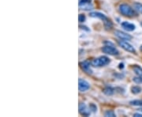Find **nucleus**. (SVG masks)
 Returning a JSON list of instances; mask_svg holds the SVG:
<instances>
[{
	"label": "nucleus",
	"mask_w": 142,
	"mask_h": 117,
	"mask_svg": "<svg viewBox=\"0 0 142 117\" xmlns=\"http://www.w3.org/2000/svg\"><path fill=\"white\" fill-rule=\"evenodd\" d=\"M131 92L133 94H138L141 92V88L139 86H132L131 87Z\"/></svg>",
	"instance_id": "nucleus-14"
},
{
	"label": "nucleus",
	"mask_w": 142,
	"mask_h": 117,
	"mask_svg": "<svg viewBox=\"0 0 142 117\" xmlns=\"http://www.w3.org/2000/svg\"><path fill=\"white\" fill-rule=\"evenodd\" d=\"M115 89L111 88V87H106L104 90H103V93L106 96H111L115 93Z\"/></svg>",
	"instance_id": "nucleus-11"
},
{
	"label": "nucleus",
	"mask_w": 142,
	"mask_h": 117,
	"mask_svg": "<svg viewBox=\"0 0 142 117\" xmlns=\"http://www.w3.org/2000/svg\"><path fill=\"white\" fill-rule=\"evenodd\" d=\"M115 35L119 37V39H121V40L122 41H129L132 39V36L129 35V34H127L126 32H123L120 30H116L115 31Z\"/></svg>",
	"instance_id": "nucleus-7"
},
{
	"label": "nucleus",
	"mask_w": 142,
	"mask_h": 117,
	"mask_svg": "<svg viewBox=\"0 0 142 117\" xmlns=\"http://www.w3.org/2000/svg\"><path fill=\"white\" fill-rule=\"evenodd\" d=\"M104 25H105L106 29H110L112 27V23H111V21L110 20H106V21H104Z\"/></svg>",
	"instance_id": "nucleus-17"
},
{
	"label": "nucleus",
	"mask_w": 142,
	"mask_h": 117,
	"mask_svg": "<svg viewBox=\"0 0 142 117\" xmlns=\"http://www.w3.org/2000/svg\"><path fill=\"white\" fill-rule=\"evenodd\" d=\"M119 44L120 45V47H122L124 50H126V52H131V53H135L136 52V50L135 48L133 47L132 44H130L129 43H128L127 41H121L119 42Z\"/></svg>",
	"instance_id": "nucleus-4"
},
{
	"label": "nucleus",
	"mask_w": 142,
	"mask_h": 117,
	"mask_svg": "<svg viewBox=\"0 0 142 117\" xmlns=\"http://www.w3.org/2000/svg\"><path fill=\"white\" fill-rule=\"evenodd\" d=\"M133 116H136V117H142V114H140V113H135L133 115Z\"/></svg>",
	"instance_id": "nucleus-22"
},
{
	"label": "nucleus",
	"mask_w": 142,
	"mask_h": 117,
	"mask_svg": "<svg viewBox=\"0 0 142 117\" xmlns=\"http://www.w3.org/2000/svg\"><path fill=\"white\" fill-rule=\"evenodd\" d=\"M133 81L135 83H137V84H140V83H142V77H140V76L134 77H133Z\"/></svg>",
	"instance_id": "nucleus-19"
},
{
	"label": "nucleus",
	"mask_w": 142,
	"mask_h": 117,
	"mask_svg": "<svg viewBox=\"0 0 142 117\" xmlns=\"http://www.w3.org/2000/svg\"><path fill=\"white\" fill-rule=\"evenodd\" d=\"M133 70L134 73H135L137 75L142 77V68H141L140 66L136 65V66H134L133 67Z\"/></svg>",
	"instance_id": "nucleus-12"
},
{
	"label": "nucleus",
	"mask_w": 142,
	"mask_h": 117,
	"mask_svg": "<svg viewBox=\"0 0 142 117\" xmlns=\"http://www.w3.org/2000/svg\"><path fill=\"white\" fill-rule=\"evenodd\" d=\"M79 113L84 116H88L91 114V110L87 107L85 103L79 104Z\"/></svg>",
	"instance_id": "nucleus-5"
},
{
	"label": "nucleus",
	"mask_w": 142,
	"mask_h": 117,
	"mask_svg": "<svg viewBox=\"0 0 142 117\" xmlns=\"http://www.w3.org/2000/svg\"><path fill=\"white\" fill-rule=\"evenodd\" d=\"M89 88H90V85L87 81L81 79H79V80H78V89L81 92H85L88 90H89Z\"/></svg>",
	"instance_id": "nucleus-6"
},
{
	"label": "nucleus",
	"mask_w": 142,
	"mask_h": 117,
	"mask_svg": "<svg viewBox=\"0 0 142 117\" xmlns=\"http://www.w3.org/2000/svg\"><path fill=\"white\" fill-rule=\"evenodd\" d=\"M141 26H142V22H141Z\"/></svg>",
	"instance_id": "nucleus-24"
},
{
	"label": "nucleus",
	"mask_w": 142,
	"mask_h": 117,
	"mask_svg": "<svg viewBox=\"0 0 142 117\" xmlns=\"http://www.w3.org/2000/svg\"><path fill=\"white\" fill-rule=\"evenodd\" d=\"M133 8L134 10L140 13V14H142V4L141 3H135L133 4Z\"/></svg>",
	"instance_id": "nucleus-13"
},
{
	"label": "nucleus",
	"mask_w": 142,
	"mask_h": 117,
	"mask_svg": "<svg viewBox=\"0 0 142 117\" xmlns=\"http://www.w3.org/2000/svg\"><path fill=\"white\" fill-rule=\"evenodd\" d=\"M89 108H90V110H91V112H97V107H96V105L95 104H89Z\"/></svg>",
	"instance_id": "nucleus-20"
},
{
	"label": "nucleus",
	"mask_w": 142,
	"mask_h": 117,
	"mask_svg": "<svg viewBox=\"0 0 142 117\" xmlns=\"http://www.w3.org/2000/svg\"><path fill=\"white\" fill-rule=\"evenodd\" d=\"M90 17L92 18H97L100 20H102L103 21H105L106 20H108V18L106 17V15H104L102 13L99 12H91L90 13Z\"/></svg>",
	"instance_id": "nucleus-10"
},
{
	"label": "nucleus",
	"mask_w": 142,
	"mask_h": 117,
	"mask_svg": "<svg viewBox=\"0 0 142 117\" xmlns=\"http://www.w3.org/2000/svg\"><path fill=\"white\" fill-rule=\"evenodd\" d=\"M122 27L126 30V31H128V32H132L135 29L136 26L132 24V23H129L128 21H124L122 23Z\"/></svg>",
	"instance_id": "nucleus-9"
},
{
	"label": "nucleus",
	"mask_w": 142,
	"mask_h": 117,
	"mask_svg": "<svg viewBox=\"0 0 142 117\" xmlns=\"http://www.w3.org/2000/svg\"><path fill=\"white\" fill-rule=\"evenodd\" d=\"M102 52L106 55H118L119 54V52L117 48H115L112 44L111 45H106L102 48Z\"/></svg>",
	"instance_id": "nucleus-3"
},
{
	"label": "nucleus",
	"mask_w": 142,
	"mask_h": 117,
	"mask_svg": "<svg viewBox=\"0 0 142 117\" xmlns=\"http://www.w3.org/2000/svg\"><path fill=\"white\" fill-rule=\"evenodd\" d=\"M140 51H141V52H142V45H141V46H140Z\"/></svg>",
	"instance_id": "nucleus-23"
},
{
	"label": "nucleus",
	"mask_w": 142,
	"mask_h": 117,
	"mask_svg": "<svg viewBox=\"0 0 142 117\" xmlns=\"http://www.w3.org/2000/svg\"><path fill=\"white\" fill-rule=\"evenodd\" d=\"M111 63V60L108 57L106 56H100L99 58H96V59H94L91 64L93 66H96V67H100V66H104L106 65H108Z\"/></svg>",
	"instance_id": "nucleus-2"
},
{
	"label": "nucleus",
	"mask_w": 142,
	"mask_h": 117,
	"mask_svg": "<svg viewBox=\"0 0 142 117\" xmlns=\"http://www.w3.org/2000/svg\"><path fill=\"white\" fill-rule=\"evenodd\" d=\"M80 66L81 67V69L87 74H92V70L91 69V65H90V63L87 60L85 61H83L80 63Z\"/></svg>",
	"instance_id": "nucleus-8"
},
{
	"label": "nucleus",
	"mask_w": 142,
	"mask_h": 117,
	"mask_svg": "<svg viewBox=\"0 0 142 117\" xmlns=\"http://www.w3.org/2000/svg\"><path fill=\"white\" fill-rule=\"evenodd\" d=\"M104 115L106 117H109V116L110 117H115L116 116L115 113L112 110H108V111H106L105 113H104Z\"/></svg>",
	"instance_id": "nucleus-16"
},
{
	"label": "nucleus",
	"mask_w": 142,
	"mask_h": 117,
	"mask_svg": "<svg viewBox=\"0 0 142 117\" xmlns=\"http://www.w3.org/2000/svg\"><path fill=\"white\" fill-rule=\"evenodd\" d=\"M78 20H79V22H84L85 21V14H79L78 16Z\"/></svg>",
	"instance_id": "nucleus-21"
},
{
	"label": "nucleus",
	"mask_w": 142,
	"mask_h": 117,
	"mask_svg": "<svg viewBox=\"0 0 142 117\" xmlns=\"http://www.w3.org/2000/svg\"><path fill=\"white\" fill-rule=\"evenodd\" d=\"M129 104L131 105H134V106H142V100H134V101H131L129 102Z\"/></svg>",
	"instance_id": "nucleus-15"
},
{
	"label": "nucleus",
	"mask_w": 142,
	"mask_h": 117,
	"mask_svg": "<svg viewBox=\"0 0 142 117\" xmlns=\"http://www.w3.org/2000/svg\"><path fill=\"white\" fill-rule=\"evenodd\" d=\"M119 10L124 16L134 17V16L137 15L136 10H133L130 6H129L127 4H120L119 7Z\"/></svg>",
	"instance_id": "nucleus-1"
},
{
	"label": "nucleus",
	"mask_w": 142,
	"mask_h": 117,
	"mask_svg": "<svg viewBox=\"0 0 142 117\" xmlns=\"http://www.w3.org/2000/svg\"><path fill=\"white\" fill-rule=\"evenodd\" d=\"M81 8H83L82 10H92L93 7L91 3H88V4H85V5H83L81 7H80Z\"/></svg>",
	"instance_id": "nucleus-18"
}]
</instances>
